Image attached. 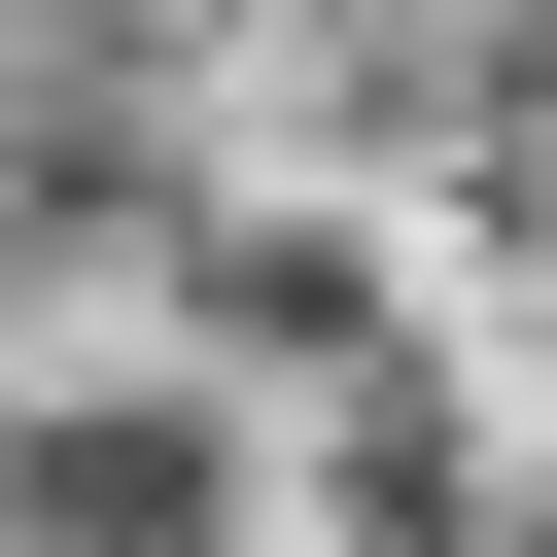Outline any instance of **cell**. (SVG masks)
Listing matches in <instances>:
<instances>
[{
  "label": "cell",
  "instance_id": "1",
  "mask_svg": "<svg viewBox=\"0 0 557 557\" xmlns=\"http://www.w3.org/2000/svg\"><path fill=\"white\" fill-rule=\"evenodd\" d=\"M0 557H278V383H0Z\"/></svg>",
  "mask_w": 557,
  "mask_h": 557
}]
</instances>
